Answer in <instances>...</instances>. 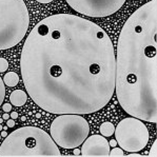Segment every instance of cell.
<instances>
[{"instance_id":"6da1fadb","label":"cell","mask_w":157,"mask_h":157,"mask_svg":"<svg viewBox=\"0 0 157 157\" xmlns=\"http://www.w3.org/2000/svg\"><path fill=\"white\" fill-rule=\"evenodd\" d=\"M20 71L29 96L52 114H92L115 91L111 38L93 21L71 14H55L33 27Z\"/></svg>"},{"instance_id":"7a4b0ae2","label":"cell","mask_w":157,"mask_h":157,"mask_svg":"<svg viewBox=\"0 0 157 157\" xmlns=\"http://www.w3.org/2000/svg\"><path fill=\"white\" fill-rule=\"evenodd\" d=\"M157 0L141 5L123 24L117 43L115 91L132 117L157 121Z\"/></svg>"},{"instance_id":"3957f363","label":"cell","mask_w":157,"mask_h":157,"mask_svg":"<svg viewBox=\"0 0 157 157\" xmlns=\"http://www.w3.org/2000/svg\"><path fill=\"white\" fill-rule=\"evenodd\" d=\"M59 149L46 131L22 127L7 134L0 146V157H59Z\"/></svg>"},{"instance_id":"277c9868","label":"cell","mask_w":157,"mask_h":157,"mask_svg":"<svg viewBox=\"0 0 157 157\" xmlns=\"http://www.w3.org/2000/svg\"><path fill=\"white\" fill-rule=\"evenodd\" d=\"M30 16L23 0H0V51L14 48L27 35Z\"/></svg>"},{"instance_id":"5b68a950","label":"cell","mask_w":157,"mask_h":157,"mask_svg":"<svg viewBox=\"0 0 157 157\" xmlns=\"http://www.w3.org/2000/svg\"><path fill=\"white\" fill-rule=\"evenodd\" d=\"M89 133V122L79 114H60L51 125V137L63 149L78 148Z\"/></svg>"},{"instance_id":"8992f818","label":"cell","mask_w":157,"mask_h":157,"mask_svg":"<svg viewBox=\"0 0 157 157\" xmlns=\"http://www.w3.org/2000/svg\"><path fill=\"white\" fill-rule=\"evenodd\" d=\"M117 144L128 152H140L149 142V131L138 118L129 117L118 123L115 131Z\"/></svg>"},{"instance_id":"52a82bcc","label":"cell","mask_w":157,"mask_h":157,"mask_svg":"<svg viewBox=\"0 0 157 157\" xmlns=\"http://www.w3.org/2000/svg\"><path fill=\"white\" fill-rule=\"evenodd\" d=\"M74 11L83 16L102 18L115 14L125 0H66Z\"/></svg>"},{"instance_id":"ba28073f","label":"cell","mask_w":157,"mask_h":157,"mask_svg":"<svg viewBox=\"0 0 157 157\" xmlns=\"http://www.w3.org/2000/svg\"><path fill=\"white\" fill-rule=\"evenodd\" d=\"M80 155L83 157H107L110 153L109 141L102 135H92L82 142Z\"/></svg>"},{"instance_id":"9c48e42d","label":"cell","mask_w":157,"mask_h":157,"mask_svg":"<svg viewBox=\"0 0 157 157\" xmlns=\"http://www.w3.org/2000/svg\"><path fill=\"white\" fill-rule=\"evenodd\" d=\"M10 101L15 107H22L27 102V93L22 90H16L10 95Z\"/></svg>"},{"instance_id":"30bf717a","label":"cell","mask_w":157,"mask_h":157,"mask_svg":"<svg viewBox=\"0 0 157 157\" xmlns=\"http://www.w3.org/2000/svg\"><path fill=\"white\" fill-rule=\"evenodd\" d=\"M3 82L7 87H15L19 82V76L15 72H7L3 77Z\"/></svg>"},{"instance_id":"8fae6325","label":"cell","mask_w":157,"mask_h":157,"mask_svg":"<svg viewBox=\"0 0 157 157\" xmlns=\"http://www.w3.org/2000/svg\"><path fill=\"white\" fill-rule=\"evenodd\" d=\"M99 131H100L101 135L105 137H109L111 135L114 134V131H115V127L112 122L110 121H105L99 128Z\"/></svg>"},{"instance_id":"7c38bea8","label":"cell","mask_w":157,"mask_h":157,"mask_svg":"<svg viewBox=\"0 0 157 157\" xmlns=\"http://www.w3.org/2000/svg\"><path fill=\"white\" fill-rule=\"evenodd\" d=\"M109 156H112V157H122V156H125V153H123V150L121 148H116V147H114L113 150L110 151Z\"/></svg>"},{"instance_id":"4fadbf2b","label":"cell","mask_w":157,"mask_h":157,"mask_svg":"<svg viewBox=\"0 0 157 157\" xmlns=\"http://www.w3.org/2000/svg\"><path fill=\"white\" fill-rule=\"evenodd\" d=\"M4 97H5L4 82H3V79H1V77H0V105H1L2 101L4 100Z\"/></svg>"},{"instance_id":"5bb4252c","label":"cell","mask_w":157,"mask_h":157,"mask_svg":"<svg viewBox=\"0 0 157 157\" xmlns=\"http://www.w3.org/2000/svg\"><path fill=\"white\" fill-rule=\"evenodd\" d=\"M9 68V62L4 58H0V73H3Z\"/></svg>"},{"instance_id":"9a60e30c","label":"cell","mask_w":157,"mask_h":157,"mask_svg":"<svg viewBox=\"0 0 157 157\" xmlns=\"http://www.w3.org/2000/svg\"><path fill=\"white\" fill-rule=\"evenodd\" d=\"M149 156L150 157H156L157 156V141L155 140L153 146L151 147V150L149 152Z\"/></svg>"},{"instance_id":"2e32d148","label":"cell","mask_w":157,"mask_h":157,"mask_svg":"<svg viewBox=\"0 0 157 157\" xmlns=\"http://www.w3.org/2000/svg\"><path fill=\"white\" fill-rule=\"evenodd\" d=\"M2 110L5 113H9L12 110V103H4V105H2Z\"/></svg>"},{"instance_id":"e0dca14e","label":"cell","mask_w":157,"mask_h":157,"mask_svg":"<svg viewBox=\"0 0 157 157\" xmlns=\"http://www.w3.org/2000/svg\"><path fill=\"white\" fill-rule=\"evenodd\" d=\"M7 125L9 128H13L14 125H15V121H14V119L13 118H12V119H10V118L7 119Z\"/></svg>"},{"instance_id":"ac0fdd59","label":"cell","mask_w":157,"mask_h":157,"mask_svg":"<svg viewBox=\"0 0 157 157\" xmlns=\"http://www.w3.org/2000/svg\"><path fill=\"white\" fill-rule=\"evenodd\" d=\"M128 156L129 157H141V155L138 154V153H136V152H132L131 154L128 155Z\"/></svg>"},{"instance_id":"d6986e66","label":"cell","mask_w":157,"mask_h":157,"mask_svg":"<svg viewBox=\"0 0 157 157\" xmlns=\"http://www.w3.org/2000/svg\"><path fill=\"white\" fill-rule=\"evenodd\" d=\"M109 144H110V146H111V147H113V148H114V147H116V146H117V141H116V139H113V140H111V141H110V142H109Z\"/></svg>"},{"instance_id":"ffe728a7","label":"cell","mask_w":157,"mask_h":157,"mask_svg":"<svg viewBox=\"0 0 157 157\" xmlns=\"http://www.w3.org/2000/svg\"><path fill=\"white\" fill-rule=\"evenodd\" d=\"M37 2H39V3H43V4H46V3H50V2H52L53 0H36Z\"/></svg>"},{"instance_id":"44dd1931","label":"cell","mask_w":157,"mask_h":157,"mask_svg":"<svg viewBox=\"0 0 157 157\" xmlns=\"http://www.w3.org/2000/svg\"><path fill=\"white\" fill-rule=\"evenodd\" d=\"M11 118H13V119L18 118V113H17V112H12V113H11Z\"/></svg>"},{"instance_id":"7402d4cb","label":"cell","mask_w":157,"mask_h":157,"mask_svg":"<svg viewBox=\"0 0 157 157\" xmlns=\"http://www.w3.org/2000/svg\"><path fill=\"white\" fill-rule=\"evenodd\" d=\"M74 155H75V156H78V155H80V150H78L77 148H75L74 149Z\"/></svg>"},{"instance_id":"603a6c76","label":"cell","mask_w":157,"mask_h":157,"mask_svg":"<svg viewBox=\"0 0 157 157\" xmlns=\"http://www.w3.org/2000/svg\"><path fill=\"white\" fill-rule=\"evenodd\" d=\"M2 118H3V120H7V119L10 118V115L7 113H5V114H3V116H2Z\"/></svg>"},{"instance_id":"cb8c5ba5","label":"cell","mask_w":157,"mask_h":157,"mask_svg":"<svg viewBox=\"0 0 157 157\" xmlns=\"http://www.w3.org/2000/svg\"><path fill=\"white\" fill-rule=\"evenodd\" d=\"M0 135H1V137H4V138H5V137L7 136V131H5V130H3L2 132H1V134H0Z\"/></svg>"},{"instance_id":"d4e9b609","label":"cell","mask_w":157,"mask_h":157,"mask_svg":"<svg viewBox=\"0 0 157 157\" xmlns=\"http://www.w3.org/2000/svg\"><path fill=\"white\" fill-rule=\"evenodd\" d=\"M36 117H37V118H40V117H41V114H40V113H37V114H36Z\"/></svg>"},{"instance_id":"484cf974","label":"cell","mask_w":157,"mask_h":157,"mask_svg":"<svg viewBox=\"0 0 157 157\" xmlns=\"http://www.w3.org/2000/svg\"><path fill=\"white\" fill-rule=\"evenodd\" d=\"M25 119H27V118H25V116H22V117H21V120H22V121H25Z\"/></svg>"},{"instance_id":"4316f807","label":"cell","mask_w":157,"mask_h":157,"mask_svg":"<svg viewBox=\"0 0 157 157\" xmlns=\"http://www.w3.org/2000/svg\"><path fill=\"white\" fill-rule=\"evenodd\" d=\"M1 130H3V127H2V125L0 123V131H1Z\"/></svg>"},{"instance_id":"83f0119b","label":"cell","mask_w":157,"mask_h":157,"mask_svg":"<svg viewBox=\"0 0 157 157\" xmlns=\"http://www.w3.org/2000/svg\"><path fill=\"white\" fill-rule=\"evenodd\" d=\"M3 122V118H0V123H2Z\"/></svg>"},{"instance_id":"f1b7e54d","label":"cell","mask_w":157,"mask_h":157,"mask_svg":"<svg viewBox=\"0 0 157 157\" xmlns=\"http://www.w3.org/2000/svg\"><path fill=\"white\" fill-rule=\"evenodd\" d=\"M0 139H1V135H0Z\"/></svg>"}]
</instances>
